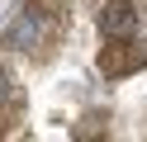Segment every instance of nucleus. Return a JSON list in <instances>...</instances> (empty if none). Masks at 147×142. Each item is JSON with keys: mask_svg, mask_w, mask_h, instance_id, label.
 Listing matches in <instances>:
<instances>
[{"mask_svg": "<svg viewBox=\"0 0 147 142\" xmlns=\"http://www.w3.org/2000/svg\"><path fill=\"white\" fill-rule=\"evenodd\" d=\"M10 100V71H5V62H0V104Z\"/></svg>", "mask_w": 147, "mask_h": 142, "instance_id": "4", "label": "nucleus"}, {"mask_svg": "<svg viewBox=\"0 0 147 142\" xmlns=\"http://www.w3.org/2000/svg\"><path fill=\"white\" fill-rule=\"evenodd\" d=\"M100 33L109 38H133L138 33V5L133 0H105V9H100Z\"/></svg>", "mask_w": 147, "mask_h": 142, "instance_id": "3", "label": "nucleus"}, {"mask_svg": "<svg viewBox=\"0 0 147 142\" xmlns=\"http://www.w3.org/2000/svg\"><path fill=\"white\" fill-rule=\"evenodd\" d=\"M142 66H147V43H138V38H109V47L100 52V71L109 81H123Z\"/></svg>", "mask_w": 147, "mask_h": 142, "instance_id": "2", "label": "nucleus"}, {"mask_svg": "<svg viewBox=\"0 0 147 142\" xmlns=\"http://www.w3.org/2000/svg\"><path fill=\"white\" fill-rule=\"evenodd\" d=\"M48 38H52V14L43 5H24L19 19L10 24V33H5V47L33 52V47H48Z\"/></svg>", "mask_w": 147, "mask_h": 142, "instance_id": "1", "label": "nucleus"}]
</instances>
